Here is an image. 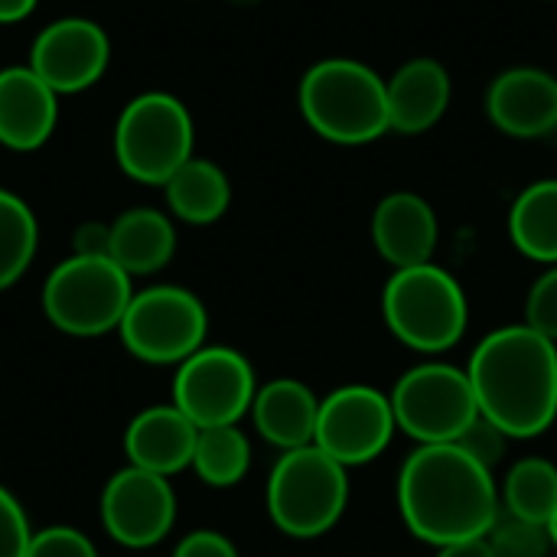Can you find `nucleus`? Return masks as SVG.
<instances>
[{
    "label": "nucleus",
    "mask_w": 557,
    "mask_h": 557,
    "mask_svg": "<svg viewBox=\"0 0 557 557\" xmlns=\"http://www.w3.org/2000/svg\"><path fill=\"white\" fill-rule=\"evenodd\" d=\"M398 512L434 548L486 539L503 512L499 483L457 444H418L398 473Z\"/></svg>",
    "instance_id": "f257e3e1"
},
{
    "label": "nucleus",
    "mask_w": 557,
    "mask_h": 557,
    "mask_svg": "<svg viewBox=\"0 0 557 557\" xmlns=\"http://www.w3.org/2000/svg\"><path fill=\"white\" fill-rule=\"evenodd\" d=\"M480 414L512 441L545 434L557 421V343L525 323L493 330L467 366Z\"/></svg>",
    "instance_id": "f03ea898"
},
{
    "label": "nucleus",
    "mask_w": 557,
    "mask_h": 557,
    "mask_svg": "<svg viewBox=\"0 0 557 557\" xmlns=\"http://www.w3.org/2000/svg\"><path fill=\"white\" fill-rule=\"evenodd\" d=\"M297 104L313 134L333 144H369L388 134L385 78L359 59H323L310 65L297 88Z\"/></svg>",
    "instance_id": "7ed1b4c3"
},
{
    "label": "nucleus",
    "mask_w": 557,
    "mask_h": 557,
    "mask_svg": "<svg viewBox=\"0 0 557 557\" xmlns=\"http://www.w3.org/2000/svg\"><path fill=\"white\" fill-rule=\"evenodd\" d=\"M382 313L392 336L424 356L454 349L470 323L460 281L434 261L395 271L382 290Z\"/></svg>",
    "instance_id": "20e7f679"
},
{
    "label": "nucleus",
    "mask_w": 557,
    "mask_h": 557,
    "mask_svg": "<svg viewBox=\"0 0 557 557\" xmlns=\"http://www.w3.org/2000/svg\"><path fill=\"white\" fill-rule=\"evenodd\" d=\"M349 506V470L320 447L277 457L268 476V516L281 535L310 542L333 532Z\"/></svg>",
    "instance_id": "39448f33"
},
{
    "label": "nucleus",
    "mask_w": 557,
    "mask_h": 557,
    "mask_svg": "<svg viewBox=\"0 0 557 557\" xmlns=\"http://www.w3.org/2000/svg\"><path fill=\"white\" fill-rule=\"evenodd\" d=\"M193 114L170 91H144L131 98L114 124V160L144 186H163L186 160H193Z\"/></svg>",
    "instance_id": "423d86ee"
},
{
    "label": "nucleus",
    "mask_w": 557,
    "mask_h": 557,
    "mask_svg": "<svg viewBox=\"0 0 557 557\" xmlns=\"http://www.w3.org/2000/svg\"><path fill=\"white\" fill-rule=\"evenodd\" d=\"M131 281L134 277L111 258L72 255L49 271L42 284V313L65 336L95 339L117 333L134 297Z\"/></svg>",
    "instance_id": "0eeeda50"
},
{
    "label": "nucleus",
    "mask_w": 557,
    "mask_h": 557,
    "mask_svg": "<svg viewBox=\"0 0 557 557\" xmlns=\"http://www.w3.org/2000/svg\"><path fill=\"white\" fill-rule=\"evenodd\" d=\"M117 336L124 349L147 366H180L206 346L209 313L193 290L157 284L134 290Z\"/></svg>",
    "instance_id": "6e6552de"
},
{
    "label": "nucleus",
    "mask_w": 557,
    "mask_h": 557,
    "mask_svg": "<svg viewBox=\"0 0 557 557\" xmlns=\"http://www.w3.org/2000/svg\"><path fill=\"white\" fill-rule=\"evenodd\" d=\"M388 398L398 431L418 444H454L480 414L467 369L447 362L408 369Z\"/></svg>",
    "instance_id": "1a4fd4ad"
},
{
    "label": "nucleus",
    "mask_w": 557,
    "mask_h": 557,
    "mask_svg": "<svg viewBox=\"0 0 557 557\" xmlns=\"http://www.w3.org/2000/svg\"><path fill=\"white\" fill-rule=\"evenodd\" d=\"M258 379L251 362L232 346H202L173 375V405L196 428L238 424L255 401Z\"/></svg>",
    "instance_id": "9d476101"
},
{
    "label": "nucleus",
    "mask_w": 557,
    "mask_h": 557,
    "mask_svg": "<svg viewBox=\"0 0 557 557\" xmlns=\"http://www.w3.org/2000/svg\"><path fill=\"white\" fill-rule=\"evenodd\" d=\"M395 431L398 424L388 395L372 385H343L320 398L313 447L352 470L382 457Z\"/></svg>",
    "instance_id": "9b49d317"
},
{
    "label": "nucleus",
    "mask_w": 557,
    "mask_h": 557,
    "mask_svg": "<svg viewBox=\"0 0 557 557\" xmlns=\"http://www.w3.org/2000/svg\"><path fill=\"white\" fill-rule=\"evenodd\" d=\"M98 512L111 542L131 552H144L173 532L176 493L166 476L127 463L104 483Z\"/></svg>",
    "instance_id": "f8f14e48"
},
{
    "label": "nucleus",
    "mask_w": 557,
    "mask_h": 557,
    "mask_svg": "<svg viewBox=\"0 0 557 557\" xmlns=\"http://www.w3.org/2000/svg\"><path fill=\"white\" fill-rule=\"evenodd\" d=\"M111 62V42L108 33L85 16H62L52 20L29 49V69L55 91V95H75L91 88L104 78Z\"/></svg>",
    "instance_id": "ddd939ff"
},
{
    "label": "nucleus",
    "mask_w": 557,
    "mask_h": 557,
    "mask_svg": "<svg viewBox=\"0 0 557 557\" xmlns=\"http://www.w3.org/2000/svg\"><path fill=\"white\" fill-rule=\"evenodd\" d=\"M486 114L509 137H548L557 127V78L535 65L499 72L486 91Z\"/></svg>",
    "instance_id": "4468645a"
},
{
    "label": "nucleus",
    "mask_w": 557,
    "mask_h": 557,
    "mask_svg": "<svg viewBox=\"0 0 557 557\" xmlns=\"http://www.w3.org/2000/svg\"><path fill=\"white\" fill-rule=\"evenodd\" d=\"M437 212L418 193H388L372 212V245L395 271L428 264L437 251Z\"/></svg>",
    "instance_id": "2eb2a0df"
},
{
    "label": "nucleus",
    "mask_w": 557,
    "mask_h": 557,
    "mask_svg": "<svg viewBox=\"0 0 557 557\" xmlns=\"http://www.w3.org/2000/svg\"><path fill=\"white\" fill-rule=\"evenodd\" d=\"M59 121V95L29 69H0V144L16 153L39 150Z\"/></svg>",
    "instance_id": "dca6fc26"
},
{
    "label": "nucleus",
    "mask_w": 557,
    "mask_h": 557,
    "mask_svg": "<svg viewBox=\"0 0 557 557\" xmlns=\"http://www.w3.org/2000/svg\"><path fill=\"white\" fill-rule=\"evenodd\" d=\"M196 437H199V428L173 401L153 405L131 418L124 431V454L131 467H140L170 480L193 467Z\"/></svg>",
    "instance_id": "f3484780"
},
{
    "label": "nucleus",
    "mask_w": 557,
    "mask_h": 557,
    "mask_svg": "<svg viewBox=\"0 0 557 557\" xmlns=\"http://www.w3.org/2000/svg\"><path fill=\"white\" fill-rule=\"evenodd\" d=\"M388 91V127L398 134H428L450 108L454 82L450 72L428 55L408 59L392 78Z\"/></svg>",
    "instance_id": "a211bd4d"
},
{
    "label": "nucleus",
    "mask_w": 557,
    "mask_h": 557,
    "mask_svg": "<svg viewBox=\"0 0 557 557\" xmlns=\"http://www.w3.org/2000/svg\"><path fill=\"white\" fill-rule=\"evenodd\" d=\"M248 414L258 434L281 454H287V450H300L313 444L320 398L313 395L310 385L297 379H271L268 385H258Z\"/></svg>",
    "instance_id": "6ab92c4d"
},
{
    "label": "nucleus",
    "mask_w": 557,
    "mask_h": 557,
    "mask_svg": "<svg viewBox=\"0 0 557 557\" xmlns=\"http://www.w3.org/2000/svg\"><path fill=\"white\" fill-rule=\"evenodd\" d=\"M176 255V228L160 209H127L111 222L108 258L131 277L163 271Z\"/></svg>",
    "instance_id": "aec40b11"
},
{
    "label": "nucleus",
    "mask_w": 557,
    "mask_h": 557,
    "mask_svg": "<svg viewBox=\"0 0 557 557\" xmlns=\"http://www.w3.org/2000/svg\"><path fill=\"white\" fill-rule=\"evenodd\" d=\"M166 206L186 225H212L232 206V183L225 170L212 160L193 157L186 160L166 183Z\"/></svg>",
    "instance_id": "412c9836"
},
{
    "label": "nucleus",
    "mask_w": 557,
    "mask_h": 557,
    "mask_svg": "<svg viewBox=\"0 0 557 557\" xmlns=\"http://www.w3.org/2000/svg\"><path fill=\"white\" fill-rule=\"evenodd\" d=\"M509 238L525 258L557 264V180H539L519 193L509 209Z\"/></svg>",
    "instance_id": "4be33fe9"
},
{
    "label": "nucleus",
    "mask_w": 557,
    "mask_h": 557,
    "mask_svg": "<svg viewBox=\"0 0 557 557\" xmlns=\"http://www.w3.org/2000/svg\"><path fill=\"white\" fill-rule=\"evenodd\" d=\"M503 512L548 525L557 512V467L545 457L516 460L499 486Z\"/></svg>",
    "instance_id": "5701e85b"
},
{
    "label": "nucleus",
    "mask_w": 557,
    "mask_h": 557,
    "mask_svg": "<svg viewBox=\"0 0 557 557\" xmlns=\"http://www.w3.org/2000/svg\"><path fill=\"white\" fill-rule=\"evenodd\" d=\"M196 476L212 490L238 486L251 470V441L238 424L225 428H199L196 450H193Z\"/></svg>",
    "instance_id": "b1692460"
},
{
    "label": "nucleus",
    "mask_w": 557,
    "mask_h": 557,
    "mask_svg": "<svg viewBox=\"0 0 557 557\" xmlns=\"http://www.w3.org/2000/svg\"><path fill=\"white\" fill-rule=\"evenodd\" d=\"M39 225L33 209L10 189H0V290L13 287L33 264Z\"/></svg>",
    "instance_id": "393cba45"
},
{
    "label": "nucleus",
    "mask_w": 557,
    "mask_h": 557,
    "mask_svg": "<svg viewBox=\"0 0 557 557\" xmlns=\"http://www.w3.org/2000/svg\"><path fill=\"white\" fill-rule=\"evenodd\" d=\"M486 545L496 557H552L555 552L548 525L525 522L509 512H499V519L486 532Z\"/></svg>",
    "instance_id": "a878e982"
},
{
    "label": "nucleus",
    "mask_w": 557,
    "mask_h": 557,
    "mask_svg": "<svg viewBox=\"0 0 557 557\" xmlns=\"http://www.w3.org/2000/svg\"><path fill=\"white\" fill-rule=\"evenodd\" d=\"M509 434L496 424V421H490L486 414H476L473 421H470V428L454 441L467 457H473L480 467H486V470H493L496 473V467L503 463V457H506V447H509Z\"/></svg>",
    "instance_id": "bb28decb"
},
{
    "label": "nucleus",
    "mask_w": 557,
    "mask_h": 557,
    "mask_svg": "<svg viewBox=\"0 0 557 557\" xmlns=\"http://www.w3.org/2000/svg\"><path fill=\"white\" fill-rule=\"evenodd\" d=\"M525 326L557 343V264H552L525 297Z\"/></svg>",
    "instance_id": "cd10ccee"
},
{
    "label": "nucleus",
    "mask_w": 557,
    "mask_h": 557,
    "mask_svg": "<svg viewBox=\"0 0 557 557\" xmlns=\"http://www.w3.org/2000/svg\"><path fill=\"white\" fill-rule=\"evenodd\" d=\"M26 557H98L91 539L72 525H49L33 532Z\"/></svg>",
    "instance_id": "c85d7f7f"
},
{
    "label": "nucleus",
    "mask_w": 557,
    "mask_h": 557,
    "mask_svg": "<svg viewBox=\"0 0 557 557\" xmlns=\"http://www.w3.org/2000/svg\"><path fill=\"white\" fill-rule=\"evenodd\" d=\"M29 539H33V529L20 499L0 486V557H26Z\"/></svg>",
    "instance_id": "c756f323"
},
{
    "label": "nucleus",
    "mask_w": 557,
    "mask_h": 557,
    "mask_svg": "<svg viewBox=\"0 0 557 557\" xmlns=\"http://www.w3.org/2000/svg\"><path fill=\"white\" fill-rule=\"evenodd\" d=\"M173 557H238V548L232 545V539H225L215 529H196L180 539Z\"/></svg>",
    "instance_id": "7c9ffc66"
},
{
    "label": "nucleus",
    "mask_w": 557,
    "mask_h": 557,
    "mask_svg": "<svg viewBox=\"0 0 557 557\" xmlns=\"http://www.w3.org/2000/svg\"><path fill=\"white\" fill-rule=\"evenodd\" d=\"M111 248V225L101 222H82L72 235V255L85 258H108Z\"/></svg>",
    "instance_id": "2f4dec72"
},
{
    "label": "nucleus",
    "mask_w": 557,
    "mask_h": 557,
    "mask_svg": "<svg viewBox=\"0 0 557 557\" xmlns=\"http://www.w3.org/2000/svg\"><path fill=\"white\" fill-rule=\"evenodd\" d=\"M437 557H496L490 552L486 539H470V542H457L447 548H437Z\"/></svg>",
    "instance_id": "473e14b6"
},
{
    "label": "nucleus",
    "mask_w": 557,
    "mask_h": 557,
    "mask_svg": "<svg viewBox=\"0 0 557 557\" xmlns=\"http://www.w3.org/2000/svg\"><path fill=\"white\" fill-rule=\"evenodd\" d=\"M39 0H0V23H20L36 10Z\"/></svg>",
    "instance_id": "72a5a7b5"
},
{
    "label": "nucleus",
    "mask_w": 557,
    "mask_h": 557,
    "mask_svg": "<svg viewBox=\"0 0 557 557\" xmlns=\"http://www.w3.org/2000/svg\"><path fill=\"white\" fill-rule=\"evenodd\" d=\"M548 532H552V542H555V552H557V512H555V519L548 522Z\"/></svg>",
    "instance_id": "f704fd0d"
},
{
    "label": "nucleus",
    "mask_w": 557,
    "mask_h": 557,
    "mask_svg": "<svg viewBox=\"0 0 557 557\" xmlns=\"http://www.w3.org/2000/svg\"><path fill=\"white\" fill-rule=\"evenodd\" d=\"M232 3H242V7H248V3H261V0H232Z\"/></svg>",
    "instance_id": "c9c22d12"
}]
</instances>
